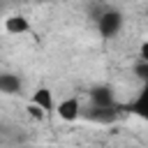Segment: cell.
<instances>
[{
  "label": "cell",
  "mask_w": 148,
  "mask_h": 148,
  "mask_svg": "<svg viewBox=\"0 0 148 148\" xmlns=\"http://www.w3.org/2000/svg\"><path fill=\"white\" fill-rule=\"evenodd\" d=\"M97 32L104 37V39H111V37H116L118 32H120V28H123V14L116 9V7H106L97 18Z\"/></svg>",
  "instance_id": "cell-1"
},
{
  "label": "cell",
  "mask_w": 148,
  "mask_h": 148,
  "mask_svg": "<svg viewBox=\"0 0 148 148\" xmlns=\"http://www.w3.org/2000/svg\"><path fill=\"white\" fill-rule=\"evenodd\" d=\"M56 113L65 120V123H74L76 118H81V102L76 97H67L56 106Z\"/></svg>",
  "instance_id": "cell-5"
},
{
  "label": "cell",
  "mask_w": 148,
  "mask_h": 148,
  "mask_svg": "<svg viewBox=\"0 0 148 148\" xmlns=\"http://www.w3.org/2000/svg\"><path fill=\"white\" fill-rule=\"evenodd\" d=\"M88 97H90V106H99V109L118 106L116 95H113V88H111V86H104V83L92 86V88H90V92H88Z\"/></svg>",
  "instance_id": "cell-3"
},
{
  "label": "cell",
  "mask_w": 148,
  "mask_h": 148,
  "mask_svg": "<svg viewBox=\"0 0 148 148\" xmlns=\"http://www.w3.org/2000/svg\"><path fill=\"white\" fill-rule=\"evenodd\" d=\"M123 109L134 113V116H139V118H143V120H148V83H143L141 90L136 92V97L127 106H123Z\"/></svg>",
  "instance_id": "cell-4"
},
{
  "label": "cell",
  "mask_w": 148,
  "mask_h": 148,
  "mask_svg": "<svg viewBox=\"0 0 148 148\" xmlns=\"http://www.w3.org/2000/svg\"><path fill=\"white\" fill-rule=\"evenodd\" d=\"M28 116L35 118V120H44V118H46V113H44L39 106H35V104H28Z\"/></svg>",
  "instance_id": "cell-10"
},
{
  "label": "cell",
  "mask_w": 148,
  "mask_h": 148,
  "mask_svg": "<svg viewBox=\"0 0 148 148\" xmlns=\"http://www.w3.org/2000/svg\"><path fill=\"white\" fill-rule=\"evenodd\" d=\"M23 81L14 72H0V92L2 95H21Z\"/></svg>",
  "instance_id": "cell-6"
},
{
  "label": "cell",
  "mask_w": 148,
  "mask_h": 148,
  "mask_svg": "<svg viewBox=\"0 0 148 148\" xmlns=\"http://www.w3.org/2000/svg\"><path fill=\"white\" fill-rule=\"evenodd\" d=\"M81 116L86 120H92V123H99V125H111V123H118L123 118V106H106V109H99V106H90V109H81Z\"/></svg>",
  "instance_id": "cell-2"
},
{
  "label": "cell",
  "mask_w": 148,
  "mask_h": 148,
  "mask_svg": "<svg viewBox=\"0 0 148 148\" xmlns=\"http://www.w3.org/2000/svg\"><path fill=\"white\" fill-rule=\"evenodd\" d=\"M146 16H148V7H146Z\"/></svg>",
  "instance_id": "cell-12"
},
{
  "label": "cell",
  "mask_w": 148,
  "mask_h": 148,
  "mask_svg": "<svg viewBox=\"0 0 148 148\" xmlns=\"http://www.w3.org/2000/svg\"><path fill=\"white\" fill-rule=\"evenodd\" d=\"M30 104H35V106H39L44 113H51L53 109H56V104H53V92H51V88H37L35 92H32V97H30Z\"/></svg>",
  "instance_id": "cell-7"
},
{
  "label": "cell",
  "mask_w": 148,
  "mask_h": 148,
  "mask_svg": "<svg viewBox=\"0 0 148 148\" xmlns=\"http://www.w3.org/2000/svg\"><path fill=\"white\" fill-rule=\"evenodd\" d=\"M139 56H141L139 60H143V62H148V42H143V44H141V49H139Z\"/></svg>",
  "instance_id": "cell-11"
},
{
  "label": "cell",
  "mask_w": 148,
  "mask_h": 148,
  "mask_svg": "<svg viewBox=\"0 0 148 148\" xmlns=\"http://www.w3.org/2000/svg\"><path fill=\"white\" fill-rule=\"evenodd\" d=\"M134 74H136V79H141L143 83H148V62L139 60V62L134 65Z\"/></svg>",
  "instance_id": "cell-9"
},
{
  "label": "cell",
  "mask_w": 148,
  "mask_h": 148,
  "mask_svg": "<svg viewBox=\"0 0 148 148\" xmlns=\"http://www.w3.org/2000/svg\"><path fill=\"white\" fill-rule=\"evenodd\" d=\"M5 30L9 35H25V32H30V21L23 14H12L5 18Z\"/></svg>",
  "instance_id": "cell-8"
}]
</instances>
